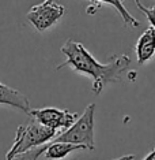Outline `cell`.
Wrapping results in <instances>:
<instances>
[{"instance_id": "obj_12", "label": "cell", "mask_w": 155, "mask_h": 160, "mask_svg": "<svg viewBox=\"0 0 155 160\" xmlns=\"http://www.w3.org/2000/svg\"><path fill=\"white\" fill-rule=\"evenodd\" d=\"M136 156L135 155H125V156H121L118 159H113V160H135Z\"/></svg>"}, {"instance_id": "obj_6", "label": "cell", "mask_w": 155, "mask_h": 160, "mask_svg": "<svg viewBox=\"0 0 155 160\" xmlns=\"http://www.w3.org/2000/svg\"><path fill=\"white\" fill-rule=\"evenodd\" d=\"M0 104L16 108V110L23 111L26 114H29V111L31 110L29 99L23 93H21L19 90L14 89L11 86H7L2 82H0Z\"/></svg>"}, {"instance_id": "obj_11", "label": "cell", "mask_w": 155, "mask_h": 160, "mask_svg": "<svg viewBox=\"0 0 155 160\" xmlns=\"http://www.w3.org/2000/svg\"><path fill=\"white\" fill-rule=\"evenodd\" d=\"M143 160H155V145H154V148L150 151V153L147 155Z\"/></svg>"}, {"instance_id": "obj_2", "label": "cell", "mask_w": 155, "mask_h": 160, "mask_svg": "<svg viewBox=\"0 0 155 160\" xmlns=\"http://www.w3.org/2000/svg\"><path fill=\"white\" fill-rule=\"evenodd\" d=\"M57 133H59L57 130L46 127L38 121H35L34 118H31L29 123L18 127L14 144L11 149L7 152L6 159L14 160L18 155L26 153L27 151L35 147H42V145L48 144L49 141H52Z\"/></svg>"}, {"instance_id": "obj_1", "label": "cell", "mask_w": 155, "mask_h": 160, "mask_svg": "<svg viewBox=\"0 0 155 160\" xmlns=\"http://www.w3.org/2000/svg\"><path fill=\"white\" fill-rule=\"evenodd\" d=\"M61 53L66 56V62L56 66V70L63 67H71L74 71L86 74L93 79V93L101 94L109 83L121 82V75L131 67V59L127 55H114L112 60L102 64L94 59V56L84 48L82 42L67 40L60 48Z\"/></svg>"}, {"instance_id": "obj_5", "label": "cell", "mask_w": 155, "mask_h": 160, "mask_svg": "<svg viewBox=\"0 0 155 160\" xmlns=\"http://www.w3.org/2000/svg\"><path fill=\"white\" fill-rule=\"evenodd\" d=\"M29 115L34 118L35 121L42 123L46 127L55 129L57 132L70 127L76 119L79 118L78 114L70 112L68 110H59V108H35V110H30Z\"/></svg>"}, {"instance_id": "obj_10", "label": "cell", "mask_w": 155, "mask_h": 160, "mask_svg": "<svg viewBox=\"0 0 155 160\" xmlns=\"http://www.w3.org/2000/svg\"><path fill=\"white\" fill-rule=\"evenodd\" d=\"M135 4L136 7L142 11L144 15L147 17V19H148V22L151 23V26L155 29V7H146L142 4V2L140 0H135Z\"/></svg>"}, {"instance_id": "obj_3", "label": "cell", "mask_w": 155, "mask_h": 160, "mask_svg": "<svg viewBox=\"0 0 155 160\" xmlns=\"http://www.w3.org/2000/svg\"><path fill=\"white\" fill-rule=\"evenodd\" d=\"M94 112L95 104L91 103L86 107L84 112L70 127L61 130L53 138V142H71L84 145L86 149L93 151L94 144Z\"/></svg>"}, {"instance_id": "obj_7", "label": "cell", "mask_w": 155, "mask_h": 160, "mask_svg": "<svg viewBox=\"0 0 155 160\" xmlns=\"http://www.w3.org/2000/svg\"><path fill=\"white\" fill-rule=\"evenodd\" d=\"M155 55V29L150 26L136 42V56L139 64L147 63Z\"/></svg>"}, {"instance_id": "obj_9", "label": "cell", "mask_w": 155, "mask_h": 160, "mask_svg": "<svg viewBox=\"0 0 155 160\" xmlns=\"http://www.w3.org/2000/svg\"><path fill=\"white\" fill-rule=\"evenodd\" d=\"M95 2H98V3H106V4L113 6L114 8H116V11L121 15L125 26H133V28H139L140 26L139 19H136L133 15H131L128 10L125 8L124 0H95Z\"/></svg>"}, {"instance_id": "obj_8", "label": "cell", "mask_w": 155, "mask_h": 160, "mask_svg": "<svg viewBox=\"0 0 155 160\" xmlns=\"http://www.w3.org/2000/svg\"><path fill=\"white\" fill-rule=\"evenodd\" d=\"M42 147H44V156L48 160H61L75 151L86 149L84 145H80V144L53 142V141H49L48 144L42 145Z\"/></svg>"}, {"instance_id": "obj_4", "label": "cell", "mask_w": 155, "mask_h": 160, "mask_svg": "<svg viewBox=\"0 0 155 160\" xmlns=\"http://www.w3.org/2000/svg\"><path fill=\"white\" fill-rule=\"evenodd\" d=\"M66 14V7L56 3L55 0H44L41 4L33 6L26 14L27 21L37 32H45L56 25Z\"/></svg>"}]
</instances>
